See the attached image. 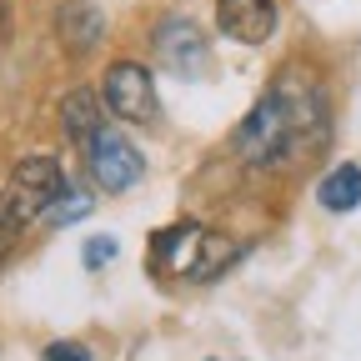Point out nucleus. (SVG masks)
<instances>
[{
	"label": "nucleus",
	"instance_id": "dca6fc26",
	"mask_svg": "<svg viewBox=\"0 0 361 361\" xmlns=\"http://www.w3.org/2000/svg\"><path fill=\"white\" fill-rule=\"evenodd\" d=\"M6 20H11V11H6V0H0V35H6Z\"/></svg>",
	"mask_w": 361,
	"mask_h": 361
},
{
	"label": "nucleus",
	"instance_id": "f03ea898",
	"mask_svg": "<svg viewBox=\"0 0 361 361\" xmlns=\"http://www.w3.org/2000/svg\"><path fill=\"white\" fill-rule=\"evenodd\" d=\"M61 186H66V176H61V166H56L51 156H25V161L11 171L0 201H6L11 221L25 231L30 221H45V211H51V201L61 196Z\"/></svg>",
	"mask_w": 361,
	"mask_h": 361
},
{
	"label": "nucleus",
	"instance_id": "f257e3e1",
	"mask_svg": "<svg viewBox=\"0 0 361 361\" xmlns=\"http://www.w3.org/2000/svg\"><path fill=\"white\" fill-rule=\"evenodd\" d=\"M326 135V101L301 71H286L266 96L251 106V116L236 126V156L246 166H281L296 156H311Z\"/></svg>",
	"mask_w": 361,
	"mask_h": 361
},
{
	"label": "nucleus",
	"instance_id": "4468645a",
	"mask_svg": "<svg viewBox=\"0 0 361 361\" xmlns=\"http://www.w3.org/2000/svg\"><path fill=\"white\" fill-rule=\"evenodd\" d=\"M40 361H96V356H90L80 341H51L40 351Z\"/></svg>",
	"mask_w": 361,
	"mask_h": 361
},
{
	"label": "nucleus",
	"instance_id": "39448f33",
	"mask_svg": "<svg viewBox=\"0 0 361 361\" xmlns=\"http://www.w3.org/2000/svg\"><path fill=\"white\" fill-rule=\"evenodd\" d=\"M101 101L111 116L121 121H151L156 116V80L141 61H116L106 71V85H101Z\"/></svg>",
	"mask_w": 361,
	"mask_h": 361
},
{
	"label": "nucleus",
	"instance_id": "9d476101",
	"mask_svg": "<svg viewBox=\"0 0 361 361\" xmlns=\"http://www.w3.org/2000/svg\"><path fill=\"white\" fill-rule=\"evenodd\" d=\"M316 201H322L326 211H356L361 206V166L356 161H346V166H336V171H326V180L316 186Z\"/></svg>",
	"mask_w": 361,
	"mask_h": 361
},
{
	"label": "nucleus",
	"instance_id": "423d86ee",
	"mask_svg": "<svg viewBox=\"0 0 361 361\" xmlns=\"http://www.w3.org/2000/svg\"><path fill=\"white\" fill-rule=\"evenodd\" d=\"M216 25L241 45H261L276 35V0H216Z\"/></svg>",
	"mask_w": 361,
	"mask_h": 361
},
{
	"label": "nucleus",
	"instance_id": "20e7f679",
	"mask_svg": "<svg viewBox=\"0 0 361 361\" xmlns=\"http://www.w3.org/2000/svg\"><path fill=\"white\" fill-rule=\"evenodd\" d=\"M156 61L171 75H180V80H201L206 75V61H211V45H206L201 25L186 20V16H166L156 25Z\"/></svg>",
	"mask_w": 361,
	"mask_h": 361
},
{
	"label": "nucleus",
	"instance_id": "7ed1b4c3",
	"mask_svg": "<svg viewBox=\"0 0 361 361\" xmlns=\"http://www.w3.org/2000/svg\"><path fill=\"white\" fill-rule=\"evenodd\" d=\"M80 151H85V171H90V180H96L106 196H126L135 180L146 176V156L135 151V141H130L126 130L101 126Z\"/></svg>",
	"mask_w": 361,
	"mask_h": 361
},
{
	"label": "nucleus",
	"instance_id": "2eb2a0df",
	"mask_svg": "<svg viewBox=\"0 0 361 361\" xmlns=\"http://www.w3.org/2000/svg\"><path fill=\"white\" fill-rule=\"evenodd\" d=\"M20 236V226L11 221V211H6V201H0V266H6V256H11V241Z\"/></svg>",
	"mask_w": 361,
	"mask_h": 361
},
{
	"label": "nucleus",
	"instance_id": "0eeeda50",
	"mask_svg": "<svg viewBox=\"0 0 361 361\" xmlns=\"http://www.w3.org/2000/svg\"><path fill=\"white\" fill-rule=\"evenodd\" d=\"M201 241H206V226L201 221H176L166 231L151 236V256L161 271H180V276H191V266L201 256Z\"/></svg>",
	"mask_w": 361,
	"mask_h": 361
},
{
	"label": "nucleus",
	"instance_id": "f8f14e48",
	"mask_svg": "<svg viewBox=\"0 0 361 361\" xmlns=\"http://www.w3.org/2000/svg\"><path fill=\"white\" fill-rule=\"evenodd\" d=\"M80 216H90V191H80L75 180H66L61 196L51 201V211H45V221H51V226H71Z\"/></svg>",
	"mask_w": 361,
	"mask_h": 361
},
{
	"label": "nucleus",
	"instance_id": "1a4fd4ad",
	"mask_svg": "<svg viewBox=\"0 0 361 361\" xmlns=\"http://www.w3.org/2000/svg\"><path fill=\"white\" fill-rule=\"evenodd\" d=\"M56 20H61V40L71 45V51H90V45L101 40V30H106L101 11L90 6V0H66Z\"/></svg>",
	"mask_w": 361,
	"mask_h": 361
},
{
	"label": "nucleus",
	"instance_id": "ddd939ff",
	"mask_svg": "<svg viewBox=\"0 0 361 361\" xmlns=\"http://www.w3.org/2000/svg\"><path fill=\"white\" fill-rule=\"evenodd\" d=\"M116 251H121V246H116V236H90L80 256H85V266H90V271H101V266H111V261H116Z\"/></svg>",
	"mask_w": 361,
	"mask_h": 361
},
{
	"label": "nucleus",
	"instance_id": "6e6552de",
	"mask_svg": "<svg viewBox=\"0 0 361 361\" xmlns=\"http://www.w3.org/2000/svg\"><path fill=\"white\" fill-rule=\"evenodd\" d=\"M61 121H66V135L75 146H85L90 135H96L106 126V101H96L90 90H66V101H61Z\"/></svg>",
	"mask_w": 361,
	"mask_h": 361
},
{
	"label": "nucleus",
	"instance_id": "9b49d317",
	"mask_svg": "<svg viewBox=\"0 0 361 361\" xmlns=\"http://www.w3.org/2000/svg\"><path fill=\"white\" fill-rule=\"evenodd\" d=\"M236 256H241V246H236L231 236H216V231H206L201 256H196V266H191V281H211V276H221V271L231 266Z\"/></svg>",
	"mask_w": 361,
	"mask_h": 361
}]
</instances>
